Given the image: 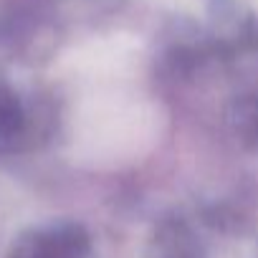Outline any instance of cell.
<instances>
[{
	"instance_id": "obj_1",
	"label": "cell",
	"mask_w": 258,
	"mask_h": 258,
	"mask_svg": "<svg viewBox=\"0 0 258 258\" xmlns=\"http://www.w3.org/2000/svg\"><path fill=\"white\" fill-rule=\"evenodd\" d=\"M160 129V106L129 81L99 84L76 104L71 145L91 165H119L152 150Z\"/></svg>"
},
{
	"instance_id": "obj_2",
	"label": "cell",
	"mask_w": 258,
	"mask_h": 258,
	"mask_svg": "<svg viewBox=\"0 0 258 258\" xmlns=\"http://www.w3.org/2000/svg\"><path fill=\"white\" fill-rule=\"evenodd\" d=\"M140 63V41L135 36H101L86 41L76 48L71 58V69L76 76L86 81V86L129 81L137 74Z\"/></svg>"
},
{
	"instance_id": "obj_3",
	"label": "cell",
	"mask_w": 258,
	"mask_h": 258,
	"mask_svg": "<svg viewBox=\"0 0 258 258\" xmlns=\"http://www.w3.org/2000/svg\"><path fill=\"white\" fill-rule=\"evenodd\" d=\"M28 258H81V248L74 240H51L38 245Z\"/></svg>"
},
{
	"instance_id": "obj_4",
	"label": "cell",
	"mask_w": 258,
	"mask_h": 258,
	"mask_svg": "<svg viewBox=\"0 0 258 258\" xmlns=\"http://www.w3.org/2000/svg\"><path fill=\"white\" fill-rule=\"evenodd\" d=\"M243 3H248V6H250V8L258 13V0H243Z\"/></svg>"
}]
</instances>
